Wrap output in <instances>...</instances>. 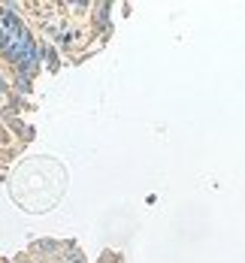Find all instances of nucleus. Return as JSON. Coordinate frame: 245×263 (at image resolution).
<instances>
[{
    "label": "nucleus",
    "mask_w": 245,
    "mask_h": 263,
    "mask_svg": "<svg viewBox=\"0 0 245 263\" xmlns=\"http://www.w3.org/2000/svg\"><path fill=\"white\" fill-rule=\"evenodd\" d=\"M3 43H6L9 58H15L18 64H33L36 61V52H33V43H30L27 30L22 27L18 18H12L9 9L3 12Z\"/></svg>",
    "instance_id": "obj_1"
}]
</instances>
